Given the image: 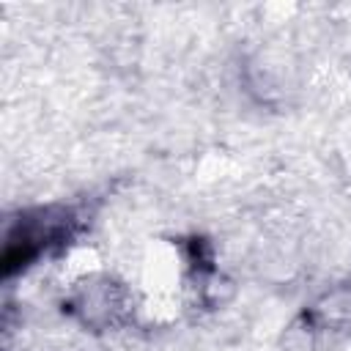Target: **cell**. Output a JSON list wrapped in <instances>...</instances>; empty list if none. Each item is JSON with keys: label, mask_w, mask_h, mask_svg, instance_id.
<instances>
[{"label": "cell", "mask_w": 351, "mask_h": 351, "mask_svg": "<svg viewBox=\"0 0 351 351\" xmlns=\"http://www.w3.org/2000/svg\"><path fill=\"white\" fill-rule=\"evenodd\" d=\"M315 318L324 326H343L351 324V291H332L315 304Z\"/></svg>", "instance_id": "obj_1"}]
</instances>
